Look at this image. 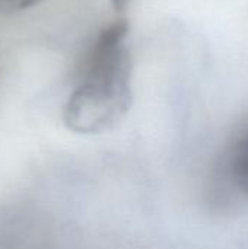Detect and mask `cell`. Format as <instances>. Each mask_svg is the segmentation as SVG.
Wrapping results in <instances>:
<instances>
[{"label":"cell","instance_id":"6da1fadb","mask_svg":"<svg viewBox=\"0 0 248 249\" xmlns=\"http://www.w3.org/2000/svg\"><path fill=\"white\" fill-rule=\"evenodd\" d=\"M129 31L127 18L117 16L86 51L63 108V123L70 131L102 134L127 117L133 102Z\"/></svg>","mask_w":248,"mask_h":249},{"label":"cell","instance_id":"7a4b0ae2","mask_svg":"<svg viewBox=\"0 0 248 249\" xmlns=\"http://www.w3.org/2000/svg\"><path fill=\"white\" fill-rule=\"evenodd\" d=\"M0 249H57L54 229L47 214L31 204L1 209Z\"/></svg>","mask_w":248,"mask_h":249},{"label":"cell","instance_id":"3957f363","mask_svg":"<svg viewBox=\"0 0 248 249\" xmlns=\"http://www.w3.org/2000/svg\"><path fill=\"white\" fill-rule=\"evenodd\" d=\"M227 168L232 185L248 197V130L231 147Z\"/></svg>","mask_w":248,"mask_h":249},{"label":"cell","instance_id":"277c9868","mask_svg":"<svg viewBox=\"0 0 248 249\" xmlns=\"http://www.w3.org/2000/svg\"><path fill=\"white\" fill-rule=\"evenodd\" d=\"M44 0H0V13L13 15L38 6Z\"/></svg>","mask_w":248,"mask_h":249},{"label":"cell","instance_id":"5b68a950","mask_svg":"<svg viewBox=\"0 0 248 249\" xmlns=\"http://www.w3.org/2000/svg\"><path fill=\"white\" fill-rule=\"evenodd\" d=\"M130 1H132V0H110L113 9L117 12L118 16H121V13L127 9V6L130 4Z\"/></svg>","mask_w":248,"mask_h":249}]
</instances>
